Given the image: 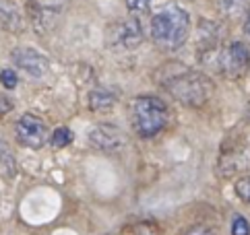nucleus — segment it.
Wrapping results in <instances>:
<instances>
[{"label":"nucleus","mask_w":250,"mask_h":235,"mask_svg":"<svg viewBox=\"0 0 250 235\" xmlns=\"http://www.w3.org/2000/svg\"><path fill=\"white\" fill-rule=\"evenodd\" d=\"M190 33V15L182 6L167 4L151 19V39L164 52H176Z\"/></svg>","instance_id":"1"},{"label":"nucleus","mask_w":250,"mask_h":235,"mask_svg":"<svg viewBox=\"0 0 250 235\" xmlns=\"http://www.w3.org/2000/svg\"><path fill=\"white\" fill-rule=\"evenodd\" d=\"M162 85L176 101H180L188 107H201L213 95L211 78L207 75H203V72L190 70V68L169 72L167 77L162 78Z\"/></svg>","instance_id":"2"},{"label":"nucleus","mask_w":250,"mask_h":235,"mask_svg":"<svg viewBox=\"0 0 250 235\" xmlns=\"http://www.w3.org/2000/svg\"><path fill=\"white\" fill-rule=\"evenodd\" d=\"M167 105L159 97L139 95L130 103V120L132 128L141 138H151L167 126Z\"/></svg>","instance_id":"3"},{"label":"nucleus","mask_w":250,"mask_h":235,"mask_svg":"<svg viewBox=\"0 0 250 235\" xmlns=\"http://www.w3.org/2000/svg\"><path fill=\"white\" fill-rule=\"evenodd\" d=\"M250 64V52L246 48V43L242 41H234L219 50L217 54V68L226 78L236 80L248 70Z\"/></svg>","instance_id":"4"},{"label":"nucleus","mask_w":250,"mask_h":235,"mask_svg":"<svg viewBox=\"0 0 250 235\" xmlns=\"http://www.w3.org/2000/svg\"><path fill=\"white\" fill-rule=\"evenodd\" d=\"M15 134H17V140L27 149H42L50 140L46 122L35 114H23L15 126Z\"/></svg>","instance_id":"5"},{"label":"nucleus","mask_w":250,"mask_h":235,"mask_svg":"<svg viewBox=\"0 0 250 235\" xmlns=\"http://www.w3.org/2000/svg\"><path fill=\"white\" fill-rule=\"evenodd\" d=\"M11 58L15 62V66H19L25 75L31 77V78L43 77L50 68V60L43 56V54L35 52L31 48H17Z\"/></svg>","instance_id":"6"},{"label":"nucleus","mask_w":250,"mask_h":235,"mask_svg":"<svg viewBox=\"0 0 250 235\" xmlns=\"http://www.w3.org/2000/svg\"><path fill=\"white\" fill-rule=\"evenodd\" d=\"M112 43L120 50H137L143 43V27L139 19L130 17L116 25V29L112 31Z\"/></svg>","instance_id":"7"},{"label":"nucleus","mask_w":250,"mask_h":235,"mask_svg":"<svg viewBox=\"0 0 250 235\" xmlns=\"http://www.w3.org/2000/svg\"><path fill=\"white\" fill-rule=\"evenodd\" d=\"M89 142L97 151L114 153L124 147V134L120 132V128H116L112 124H100L89 134Z\"/></svg>","instance_id":"8"},{"label":"nucleus","mask_w":250,"mask_h":235,"mask_svg":"<svg viewBox=\"0 0 250 235\" xmlns=\"http://www.w3.org/2000/svg\"><path fill=\"white\" fill-rule=\"evenodd\" d=\"M116 103V97L108 91H93L91 95H89V107H91V112L95 114H105V112H110L112 107Z\"/></svg>","instance_id":"9"},{"label":"nucleus","mask_w":250,"mask_h":235,"mask_svg":"<svg viewBox=\"0 0 250 235\" xmlns=\"http://www.w3.org/2000/svg\"><path fill=\"white\" fill-rule=\"evenodd\" d=\"M215 4L228 19H238L244 13V6H246L244 0H215Z\"/></svg>","instance_id":"10"},{"label":"nucleus","mask_w":250,"mask_h":235,"mask_svg":"<svg viewBox=\"0 0 250 235\" xmlns=\"http://www.w3.org/2000/svg\"><path fill=\"white\" fill-rule=\"evenodd\" d=\"M73 138H75L73 130L66 128V126H60V128H56L54 132H52L50 142H52V147L54 149H64V147H68V144L73 142Z\"/></svg>","instance_id":"11"},{"label":"nucleus","mask_w":250,"mask_h":235,"mask_svg":"<svg viewBox=\"0 0 250 235\" xmlns=\"http://www.w3.org/2000/svg\"><path fill=\"white\" fill-rule=\"evenodd\" d=\"M0 165H2L8 174H15V157H13V153L8 151L6 142L2 138H0Z\"/></svg>","instance_id":"12"},{"label":"nucleus","mask_w":250,"mask_h":235,"mask_svg":"<svg viewBox=\"0 0 250 235\" xmlns=\"http://www.w3.org/2000/svg\"><path fill=\"white\" fill-rule=\"evenodd\" d=\"M231 235H250V225L242 215L231 216Z\"/></svg>","instance_id":"13"},{"label":"nucleus","mask_w":250,"mask_h":235,"mask_svg":"<svg viewBox=\"0 0 250 235\" xmlns=\"http://www.w3.org/2000/svg\"><path fill=\"white\" fill-rule=\"evenodd\" d=\"M234 190L244 202L250 204V177H240L238 182L234 184Z\"/></svg>","instance_id":"14"},{"label":"nucleus","mask_w":250,"mask_h":235,"mask_svg":"<svg viewBox=\"0 0 250 235\" xmlns=\"http://www.w3.org/2000/svg\"><path fill=\"white\" fill-rule=\"evenodd\" d=\"M180 235H213V229L201 223V225H192V227H186Z\"/></svg>","instance_id":"15"},{"label":"nucleus","mask_w":250,"mask_h":235,"mask_svg":"<svg viewBox=\"0 0 250 235\" xmlns=\"http://www.w3.org/2000/svg\"><path fill=\"white\" fill-rule=\"evenodd\" d=\"M0 80H2V85L6 89H15L17 87V80H19V78H17V75H15L13 70H2V72H0Z\"/></svg>","instance_id":"16"},{"label":"nucleus","mask_w":250,"mask_h":235,"mask_svg":"<svg viewBox=\"0 0 250 235\" xmlns=\"http://www.w3.org/2000/svg\"><path fill=\"white\" fill-rule=\"evenodd\" d=\"M149 4H151V0H126L128 11H132V13L147 11V6H149Z\"/></svg>","instance_id":"17"},{"label":"nucleus","mask_w":250,"mask_h":235,"mask_svg":"<svg viewBox=\"0 0 250 235\" xmlns=\"http://www.w3.org/2000/svg\"><path fill=\"white\" fill-rule=\"evenodd\" d=\"M13 110V101H8L6 97H0V116H4Z\"/></svg>","instance_id":"18"},{"label":"nucleus","mask_w":250,"mask_h":235,"mask_svg":"<svg viewBox=\"0 0 250 235\" xmlns=\"http://www.w3.org/2000/svg\"><path fill=\"white\" fill-rule=\"evenodd\" d=\"M244 31L250 35V8H248V15H246V23H244Z\"/></svg>","instance_id":"19"},{"label":"nucleus","mask_w":250,"mask_h":235,"mask_svg":"<svg viewBox=\"0 0 250 235\" xmlns=\"http://www.w3.org/2000/svg\"><path fill=\"white\" fill-rule=\"evenodd\" d=\"M248 120H250V103H248Z\"/></svg>","instance_id":"20"}]
</instances>
